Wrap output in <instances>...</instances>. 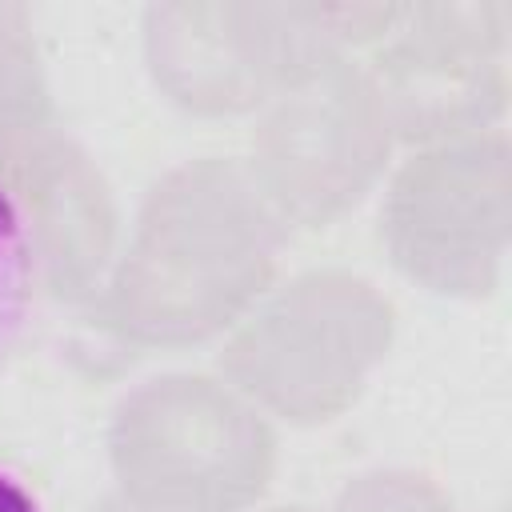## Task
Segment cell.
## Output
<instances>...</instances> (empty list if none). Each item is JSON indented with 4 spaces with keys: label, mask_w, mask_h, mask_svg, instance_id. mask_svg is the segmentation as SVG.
I'll return each mask as SVG.
<instances>
[{
    "label": "cell",
    "mask_w": 512,
    "mask_h": 512,
    "mask_svg": "<svg viewBox=\"0 0 512 512\" xmlns=\"http://www.w3.org/2000/svg\"><path fill=\"white\" fill-rule=\"evenodd\" d=\"M512 12L504 0L392 4L360 64L392 140L424 148L496 128L508 108Z\"/></svg>",
    "instance_id": "52a82bcc"
},
{
    "label": "cell",
    "mask_w": 512,
    "mask_h": 512,
    "mask_svg": "<svg viewBox=\"0 0 512 512\" xmlns=\"http://www.w3.org/2000/svg\"><path fill=\"white\" fill-rule=\"evenodd\" d=\"M392 4H248L164 0L144 8L152 84L192 116L260 112L328 60L364 52Z\"/></svg>",
    "instance_id": "7a4b0ae2"
},
{
    "label": "cell",
    "mask_w": 512,
    "mask_h": 512,
    "mask_svg": "<svg viewBox=\"0 0 512 512\" xmlns=\"http://www.w3.org/2000/svg\"><path fill=\"white\" fill-rule=\"evenodd\" d=\"M284 232L240 160H184L148 188L96 296L100 324L132 348L204 344L268 292Z\"/></svg>",
    "instance_id": "6da1fadb"
},
{
    "label": "cell",
    "mask_w": 512,
    "mask_h": 512,
    "mask_svg": "<svg viewBox=\"0 0 512 512\" xmlns=\"http://www.w3.org/2000/svg\"><path fill=\"white\" fill-rule=\"evenodd\" d=\"M512 228V144L504 128L416 148L388 180L380 236L392 264L436 296L500 288Z\"/></svg>",
    "instance_id": "5b68a950"
},
{
    "label": "cell",
    "mask_w": 512,
    "mask_h": 512,
    "mask_svg": "<svg viewBox=\"0 0 512 512\" xmlns=\"http://www.w3.org/2000/svg\"><path fill=\"white\" fill-rule=\"evenodd\" d=\"M328 512H464V508L424 472L376 468L348 480Z\"/></svg>",
    "instance_id": "30bf717a"
},
{
    "label": "cell",
    "mask_w": 512,
    "mask_h": 512,
    "mask_svg": "<svg viewBox=\"0 0 512 512\" xmlns=\"http://www.w3.org/2000/svg\"><path fill=\"white\" fill-rule=\"evenodd\" d=\"M92 512H136V508H128L120 496H112V500H104L100 508H92Z\"/></svg>",
    "instance_id": "4fadbf2b"
},
{
    "label": "cell",
    "mask_w": 512,
    "mask_h": 512,
    "mask_svg": "<svg viewBox=\"0 0 512 512\" xmlns=\"http://www.w3.org/2000/svg\"><path fill=\"white\" fill-rule=\"evenodd\" d=\"M32 288H36V276H32L28 236H24V224H20L12 196L0 184V364L24 332Z\"/></svg>",
    "instance_id": "8fae6325"
},
{
    "label": "cell",
    "mask_w": 512,
    "mask_h": 512,
    "mask_svg": "<svg viewBox=\"0 0 512 512\" xmlns=\"http://www.w3.org/2000/svg\"><path fill=\"white\" fill-rule=\"evenodd\" d=\"M392 144L368 72L340 56L260 108L240 164L284 228H324L372 192Z\"/></svg>",
    "instance_id": "8992f818"
},
{
    "label": "cell",
    "mask_w": 512,
    "mask_h": 512,
    "mask_svg": "<svg viewBox=\"0 0 512 512\" xmlns=\"http://www.w3.org/2000/svg\"><path fill=\"white\" fill-rule=\"evenodd\" d=\"M108 464L136 512H248L272 488L276 432L228 380L168 372L116 404Z\"/></svg>",
    "instance_id": "3957f363"
},
{
    "label": "cell",
    "mask_w": 512,
    "mask_h": 512,
    "mask_svg": "<svg viewBox=\"0 0 512 512\" xmlns=\"http://www.w3.org/2000/svg\"><path fill=\"white\" fill-rule=\"evenodd\" d=\"M396 336L392 300L348 268H308L232 328L220 372L260 412L328 424L352 408Z\"/></svg>",
    "instance_id": "277c9868"
},
{
    "label": "cell",
    "mask_w": 512,
    "mask_h": 512,
    "mask_svg": "<svg viewBox=\"0 0 512 512\" xmlns=\"http://www.w3.org/2000/svg\"><path fill=\"white\" fill-rule=\"evenodd\" d=\"M0 512H40V500L8 468H0Z\"/></svg>",
    "instance_id": "7c38bea8"
},
{
    "label": "cell",
    "mask_w": 512,
    "mask_h": 512,
    "mask_svg": "<svg viewBox=\"0 0 512 512\" xmlns=\"http://www.w3.org/2000/svg\"><path fill=\"white\" fill-rule=\"evenodd\" d=\"M0 184L20 212L36 284L60 304L96 300L120 224L100 164L60 124H48L0 148Z\"/></svg>",
    "instance_id": "ba28073f"
},
{
    "label": "cell",
    "mask_w": 512,
    "mask_h": 512,
    "mask_svg": "<svg viewBox=\"0 0 512 512\" xmlns=\"http://www.w3.org/2000/svg\"><path fill=\"white\" fill-rule=\"evenodd\" d=\"M264 512H316L308 504H276V508H264Z\"/></svg>",
    "instance_id": "5bb4252c"
},
{
    "label": "cell",
    "mask_w": 512,
    "mask_h": 512,
    "mask_svg": "<svg viewBox=\"0 0 512 512\" xmlns=\"http://www.w3.org/2000/svg\"><path fill=\"white\" fill-rule=\"evenodd\" d=\"M32 32V12L0 0V148L56 124L52 88Z\"/></svg>",
    "instance_id": "9c48e42d"
}]
</instances>
